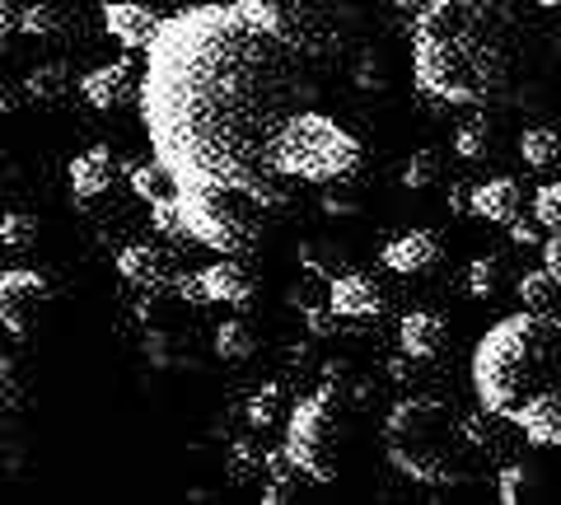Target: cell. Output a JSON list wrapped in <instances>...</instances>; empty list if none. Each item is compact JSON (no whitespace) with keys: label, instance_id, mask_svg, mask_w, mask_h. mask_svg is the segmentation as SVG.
<instances>
[{"label":"cell","instance_id":"6da1fadb","mask_svg":"<svg viewBox=\"0 0 561 505\" xmlns=\"http://www.w3.org/2000/svg\"><path fill=\"white\" fill-rule=\"evenodd\" d=\"M146 57L140 122L173 193H230L276 211V136L300 108L295 51L239 5H192L160 20Z\"/></svg>","mask_w":561,"mask_h":505},{"label":"cell","instance_id":"7a4b0ae2","mask_svg":"<svg viewBox=\"0 0 561 505\" xmlns=\"http://www.w3.org/2000/svg\"><path fill=\"white\" fill-rule=\"evenodd\" d=\"M511 38L491 0H421L412 20V84L421 99L478 108L505 84Z\"/></svg>","mask_w":561,"mask_h":505},{"label":"cell","instance_id":"3957f363","mask_svg":"<svg viewBox=\"0 0 561 505\" xmlns=\"http://www.w3.org/2000/svg\"><path fill=\"white\" fill-rule=\"evenodd\" d=\"M482 445L472 422H463L445 398L412 393L389 408L383 416V455L402 478L421 486H449L463 482L468 455Z\"/></svg>","mask_w":561,"mask_h":505},{"label":"cell","instance_id":"277c9868","mask_svg":"<svg viewBox=\"0 0 561 505\" xmlns=\"http://www.w3.org/2000/svg\"><path fill=\"white\" fill-rule=\"evenodd\" d=\"M552 333H557V319L534 313V309L505 313L496 328H486L468 360V379H472V393H478L482 412L511 416L524 398L542 389Z\"/></svg>","mask_w":561,"mask_h":505},{"label":"cell","instance_id":"5b68a950","mask_svg":"<svg viewBox=\"0 0 561 505\" xmlns=\"http://www.w3.org/2000/svg\"><path fill=\"white\" fill-rule=\"evenodd\" d=\"M360 160H365V150L356 136L342 122H332L328 113H313V108H295L276 136V169L286 183H319V187L337 183L342 187L360 169Z\"/></svg>","mask_w":561,"mask_h":505},{"label":"cell","instance_id":"8992f818","mask_svg":"<svg viewBox=\"0 0 561 505\" xmlns=\"http://www.w3.org/2000/svg\"><path fill=\"white\" fill-rule=\"evenodd\" d=\"M234 5L295 57H323L342 47L351 24L346 0H234Z\"/></svg>","mask_w":561,"mask_h":505},{"label":"cell","instance_id":"52a82bcc","mask_svg":"<svg viewBox=\"0 0 561 505\" xmlns=\"http://www.w3.org/2000/svg\"><path fill=\"white\" fill-rule=\"evenodd\" d=\"M280 455L309 482L337 478V422H332V389L300 398L286 416V445Z\"/></svg>","mask_w":561,"mask_h":505},{"label":"cell","instance_id":"ba28073f","mask_svg":"<svg viewBox=\"0 0 561 505\" xmlns=\"http://www.w3.org/2000/svg\"><path fill=\"white\" fill-rule=\"evenodd\" d=\"M47 300H51V282L43 272H33V267L0 272V333L28 337V328L47 309Z\"/></svg>","mask_w":561,"mask_h":505},{"label":"cell","instance_id":"9c48e42d","mask_svg":"<svg viewBox=\"0 0 561 505\" xmlns=\"http://www.w3.org/2000/svg\"><path fill=\"white\" fill-rule=\"evenodd\" d=\"M328 313L346 323H370L383 313V290L365 272H342L328 282Z\"/></svg>","mask_w":561,"mask_h":505},{"label":"cell","instance_id":"30bf717a","mask_svg":"<svg viewBox=\"0 0 561 505\" xmlns=\"http://www.w3.org/2000/svg\"><path fill=\"white\" fill-rule=\"evenodd\" d=\"M66 183H70V197L76 202H99L103 193H113L117 183V150L113 146H90L80 150L76 160L66 164Z\"/></svg>","mask_w":561,"mask_h":505},{"label":"cell","instance_id":"8fae6325","mask_svg":"<svg viewBox=\"0 0 561 505\" xmlns=\"http://www.w3.org/2000/svg\"><path fill=\"white\" fill-rule=\"evenodd\" d=\"M511 422L519 426V435L538 449H561V393L542 385L538 393H529L524 403L511 412Z\"/></svg>","mask_w":561,"mask_h":505},{"label":"cell","instance_id":"7c38bea8","mask_svg":"<svg viewBox=\"0 0 561 505\" xmlns=\"http://www.w3.org/2000/svg\"><path fill=\"white\" fill-rule=\"evenodd\" d=\"M383 267L393 276H426L435 263H440V234L435 230H408V234H393L383 243Z\"/></svg>","mask_w":561,"mask_h":505},{"label":"cell","instance_id":"4fadbf2b","mask_svg":"<svg viewBox=\"0 0 561 505\" xmlns=\"http://www.w3.org/2000/svg\"><path fill=\"white\" fill-rule=\"evenodd\" d=\"M117 276L131 290H164V286H173V263L154 243H127V249L117 253Z\"/></svg>","mask_w":561,"mask_h":505},{"label":"cell","instance_id":"5bb4252c","mask_svg":"<svg viewBox=\"0 0 561 505\" xmlns=\"http://www.w3.org/2000/svg\"><path fill=\"white\" fill-rule=\"evenodd\" d=\"M131 61H108V66H94V71L80 76V99L90 103L94 113H117L122 103L131 99Z\"/></svg>","mask_w":561,"mask_h":505},{"label":"cell","instance_id":"9a60e30c","mask_svg":"<svg viewBox=\"0 0 561 505\" xmlns=\"http://www.w3.org/2000/svg\"><path fill=\"white\" fill-rule=\"evenodd\" d=\"M103 28L127 51H146L154 43V33H160V20L146 5H136V0H108L103 5Z\"/></svg>","mask_w":561,"mask_h":505},{"label":"cell","instance_id":"2e32d148","mask_svg":"<svg viewBox=\"0 0 561 505\" xmlns=\"http://www.w3.org/2000/svg\"><path fill=\"white\" fill-rule=\"evenodd\" d=\"M202 290H206V305H230V309H249L253 305V276L243 272L239 257L225 253L220 263L202 267Z\"/></svg>","mask_w":561,"mask_h":505},{"label":"cell","instance_id":"e0dca14e","mask_svg":"<svg viewBox=\"0 0 561 505\" xmlns=\"http://www.w3.org/2000/svg\"><path fill=\"white\" fill-rule=\"evenodd\" d=\"M398 352L408 360H435L445 352V319L431 309H412L398 319Z\"/></svg>","mask_w":561,"mask_h":505},{"label":"cell","instance_id":"ac0fdd59","mask_svg":"<svg viewBox=\"0 0 561 505\" xmlns=\"http://www.w3.org/2000/svg\"><path fill=\"white\" fill-rule=\"evenodd\" d=\"M468 216L486 225H511L519 216V183L515 179H482L468 193Z\"/></svg>","mask_w":561,"mask_h":505},{"label":"cell","instance_id":"d6986e66","mask_svg":"<svg viewBox=\"0 0 561 505\" xmlns=\"http://www.w3.org/2000/svg\"><path fill=\"white\" fill-rule=\"evenodd\" d=\"M24 94L38 103V108H61V99L70 94V71H66L61 61L33 66V71L24 76Z\"/></svg>","mask_w":561,"mask_h":505},{"label":"cell","instance_id":"ffe728a7","mask_svg":"<svg viewBox=\"0 0 561 505\" xmlns=\"http://www.w3.org/2000/svg\"><path fill=\"white\" fill-rule=\"evenodd\" d=\"M515 295H519V309L552 313V309L561 305V282H557V276H552L548 267H538V272H524V276H519Z\"/></svg>","mask_w":561,"mask_h":505},{"label":"cell","instance_id":"44dd1931","mask_svg":"<svg viewBox=\"0 0 561 505\" xmlns=\"http://www.w3.org/2000/svg\"><path fill=\"white\" fill-rule=\"evenodd\" d=\"M210 346H216V356L225 365H243V360H253L257 352V337H253V328L243 323V319H225L216 328V337H210Z\"/></svg>","mask_w":561,"mask_h":505},{"label":"cell","instance_id":"7402d4cb","mask_svg":"<svg viewBox=\"0 0 561 505\" xmlns=\"http://www.w3.org/2000/svg\"><path fill=\"white\" fill-rule=\"evenodd\" d=\"M519 160L529 169H552L561 160V136L552 127H524L519 131Z\"/></svg>","mask_w":561,"mask_h":505},{"label":"cell","instance_id":"603a6c76","mask_svg":"<svg viewBox=\"0 0 561 505\" xmlns=\"http://www.w3.org/2000/svg\"><path fill=\"white\" fill-rule=\"evenodd\" d=\"M66 14L57 10V5H24L20 10V33L24 38H38V43H51V38H66Z\"/></svg>","mask_w":561,"mask_h":505},{"label":"cell","instance_id":"cb8c5ba5","mask_svg":"<svg viewBox=\"0 0 561 505\" xmlns=\"http://www.w3.org/2000/svg\"><path fill=\"white\" fill-rule=\"evenodd\" d=\"M127 179H131V193H136L140 202H160V197L173 193V179L164 173L160 160H154V164H131V169H127Z\"/></svg>","mask_w":561,"mask_h":505},{"label":"cell","instance_id":"d4e9b609","mask_svg":"<svg viewBox=\"0 0 561 505\" xmlns=\"http://www.w3.org/2000/svg\"><path fill=\"white\" fill-rule=\"evenodd\" d=\"M0 243L14 253H24L38 243V216H28V211H5L0 216Z\"/></svg>","mask_w":561,"mask_h":505},{"label":"cell","instance_id":"484cf974","mask_svg":"<svg viewBox=\"0 0 561 505\" xmlns=\"http://www.w3.org/2000/svg\"><path fill=\"white\" fill-rule=\"evenodd\" d=\"M150 225L160 230L164 239H192V230H187V216H183V206H179V197H160V202H150Z\"/></svg>","mask_w":561,"mask_h":505},{"label":"cell","instance_id":"4316f807","mask_svg":"<svg viewBox=\"0 0 561 505\" xmlns=\"http://www.w3.org/2000/svg\"><path fill=\"white\" fill-rule=\"evenodd\" d=\"M435 179H440V154H435V150H416L412 160L398 169V183H402V187H412V193L431 187Z\"/></svg>","mask_w":561,"mask_h":505},{"label":"cell","instance_id":"83f0119b","mask_svg":"<svg viewBox=\"0 0 561 505\" xmlns=\"http://www.w3.org/2000/svg\"><path fill=\"white\" fill-rule=\"evenodd\" d=\"M496 282H501L496 257H472L468 272H463V290L472 295V300H491V295H496Z\"/></svg>","mask_w":561,"mask_h":505},{"label":"cell","instance_id":"f1b7e54d","mask_svg":"<svg viewBox=\"0 0 561 505\" xmlns=\"http://www.w3.org/2000/svg\"><path fill=\"white\" fill-rule=\"evenodd\" d=\"M529 211H534V220L542 225V230H561V179H552V183L538 187Z\"/></svg>","mask_w":561,"mask_h":505},{"label":"cell","instance_id":"f546056e","mask_svg":"<svg viewBox=\"0 0 561 505\" xmlns=\"http://www.w3.org/2000/svg\"><path fill=\"white\" fill-rule=\"evenodd\" d=\"M486 146H491V131H486V122H463L459 131H454V154L459 160H482L486 154Z\"/></svg>","mask_w":561,"mask_h":505},{"label":"cell","instance_id":"4dcf8cb0","mask_svg":"<svg viewBox=\"0 0 561 505\" xmlns=\"http://www.w3.org/2000/svg\"><path fill=\"white\" fill-rule=\"evenodd\" d=\"M529 486H534L529 468L511 463V468H501V478H496V496H501V505H519L524 496H529Z\"/></svg>","mask_w":561,"mask_h":505},{"label":"cell","instance_id":"1f68e13d","mask_svg":"<svg viewBox=\"0 0 561 505\" xmlns=\"http://www.w3.org/2000/svg\"><path fill=\"white\" fill-rule=\"evenodd\" d=\"M230 463H234V478L243 482L249 473H262L267 468V455L253 445V440H234V449H230Z\"/></svg>","mask_w":561,"mask_h":505},{"label":"cell","instance_id":"d6a6232c","mask_svg":"<svg viewBox=\"0 0 561 505\" xmlns=\"http://www.w3.org/2000/svg\"><path fill=\"white\" fill-rule=\"evenodd\" d=\"M505 230H511V243H519V249H534V243L542 249V239H548V230H542V225H538L534 216H529V220L515 216L511 225H505Z\"/></svg>","mask_w":561,"mask_h":505},{"label":"cell","instance_id":"836d02e7","mask_svg":"<svg viewBox=\"0 0 561 505\" xmlns=\"http://www.w3.org/2000/svg\"><path fill=\"white\" fill-rule=\"evenodd\" d=\"M272 393H276V389H262V393L249 398V426H253V431H267V426H272Z\"/></svg>","mask_w":561,"mask_h":505},{"label":"cell","instance_id":"e575fe53","mask_svg":"<svg viewBox=\"0 0 561 505\" xmlns=\"http://www.w3.org/2000/svg\"><path fill=\"white\" fill-rule=\"evenodd\" d=\"M542 267L561 282V230H548V239H542Z\"/></svg>","mask_w":561,"mask_h":505},{"label":"cell","instance_id":"d590c367","mask_svg":"<svg viewBox=\"0 0 561 505\" xmlns=\"http://www.w3.org/2000/svg\"><path fill=\"white\" fill-rule=\"evenodd\" d=\"M14 33H20V10L0 0V43H5V38H14Z\"/></svg>","mask_w":561,"mask_h":505},{"label":"cell","instance_id":"8d00e7d4","mask_svg":"<svg viewBox=\"0 0 561 505\" xmlns=\"http://www.w3.org/2000/svg\"><path fill=\"white\" fill-rule=\"evenodd\" d=\"M0 113H20V90L0 76Z\"/></svg>","mask_w":561,"mask_h":505},{"label":"cell","instance_id":"74e56055","mask_svg":"<svg viewBox=\"0 0 561 505\" xmlns=\"http://www.w3.org/2000/svg\"><path fill=\"white\" fill-rule=\"evenodd\" d=\"M383 5H393V10H421V0H383Z\"/></svg>","mask_w":561,"mask_h":505},{"label":"cell","instance_id":"f35d334b","mask_svg":"<svg viewBox=\"0 0 561 505\" xmlns=\"http://www.w3.org/2000/svg\"><path fill=\"white\" fill-rule=\"evenodd\" d=\"M10 375H14V370H10V360H5V356H0V389H5V385H10Z\"/></svg>","mask_w":561,"mask_h":505},{"label":"cell","instance_id":"ab89813d","mask_svg":"<svg viewBox=\"0 0 561 505\" xmlns=\"http://www.w3.org/2000/svg\"><path fill=\"white\" fill-rule=\"evenodd\" d=\"M10 183V160H5V150H0V187Z\"/></svg>","mask_w":561,"mask_h":505},{"label":"cell","instance_id":"60d3db41","mask_svg":"<svg viewBox=\"0 0 561 505\" xmlns=\"http://www.w3.org/2000/svg\"><path fill=\"white\" fill-rule=\"evenodd\" d=\"M538 10H561V0H534Z\"/></svg>","mask_w":561,"mask_h":505},{"label":"cell","instance_id":"b9f144b4","mask_svg":"<svg viewBox=\"0 0 561 505\" xmlns=\"http://www.w3.org/2000/svg\"><path fill=\"white\" fill-rule=\"evenodd\" d=\"M557 333H561V313H557Z\"/></svg>","mask_w":561,"mask_h":505}]
</instances>
